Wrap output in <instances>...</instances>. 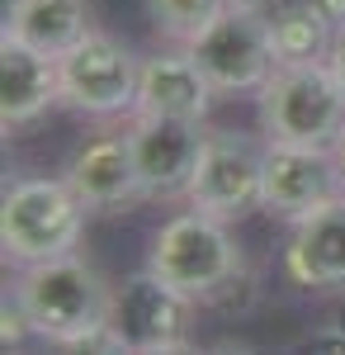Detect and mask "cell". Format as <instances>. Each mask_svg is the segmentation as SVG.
I'll list each match as a JSON object with an SVG mask.
<instances>
[{"instance_id": "obj_11", "label": "cell", "mask_w": 345, "mask_h": 355, "mask_svg": "<svg viewBox=\"0 0 345 355\" xmlns=\"http://www.w3.org/2000/svg\"><path fill=\"white\" fill-rule=\"evenodd\" d=\"M284 270L298 289L345 294V194L293 223L289 246H284Z\"/></svg>"}, {"instance_id": "obj_16", "label": "cell", "mask_w": 345, "mask_h": 355, "mask_svg": "<svg viewBox=\"0 0 345 355\" xmlns=\"http://www.w3.org/2000/svg\"><path fill=\"white\" fill-rule=\"evenodd\" d=\"M336 28L317 15L312 0H284L269 10V48L279 67H303V62H326Z\"/></svg>"}, {"instance_id": "obj_23", "label": "cell", "mask_w": 345, "mask_h": 355, "mask_svg": "<svg viewBox=\"0 0 345 355\" xmlns=\"http://www.w3.org/2000/svg\"><path fill=\"white\" fill-rule=\"evenodd\" d=\"M326 67L336 71V81L345 85V28H336V38H331V53H326Z\"/></svg>"}, {"instance_id": "obj_1", "label": "cell", "mask_w": 345, "mask_h": 355, "mask_svg": "<svg viewBox=\"0 0 345 355\" xmlns=\"http://www.w3.org/2000/svg\"><path fill=\"white\" fill-rule=\"evenodd\" d=\"M10 294L24 303L33 336H43L53 346L95 327H109V318H114V284L90 261H80L76 251L24 266L10 279Z\"/></svg>"}, {"instance_id": "obj_5", "label": "cell", "mask_w": 345, "mask_h": 355, "mask_svg": "<svg viewBox=\"0 0 345 355\" xmlns=\"http://www.w3.org/2000/svg\"><path fill=\"white\" fill-rule=\"evenodd\" d=\"M57 81L62 105L85 119H114L137 110V81H142V57L105 28H90L71 53L57 57Z\"/></svg>"}, {"instance_id": "obj_14", "label": "cell", "mask_w": 345, "mask_h": 355, "mask_svg": "<svg viewBox=\"0 0 345 355\" xmlns=\"http://www.w3.org/2000/svg\"><path fill=\"white\" fill-rule=\"evenodd\" d=\"M53 105H62L57 57L0 33V123L24 128L33 119H43Z\"/></svg>"}, {"instance_id": "obj_26", "label": "cell", "mask_w": 345, "mask_h": 355, "mask_svg": "<svg viewBox=\"0 0 345 355\" xmlns=\"http://www.w3.org/2000/svg\"><path fill=\"white\" fill-rule=\"evenodd\" d=\"M331 157L341 166V185H345V128H341V137H336V147H331Z\"/></svg>"}, {"instance_id": "obj_28", "label": "cell", "mask_w": 345, "mask_h": 355, "mask_svg": "<svg viewBox=\"0 0 345 355\" xmlns=\"http://www.w3.org/2000/svg\"><path fill=\"white\" fill-rule=\"evenodd\" d=\"M331 327H341V331H345V303H341V313H336V322H331Z\"/></svg>"}, {"instance_id": "obj_24", "label": "cell", "mask_w": 345, "mask_h": 355, "mask_svg": "<svg viewBox=\"0 0 345 355\" xmlns=\"http://www.w3.org/2000/svg\"><path fill=\"white\" fill-rule=\"evenodd\" d=\"M133 355H204V346H194V341H166V346H147V351H133Z\"/></svg>"}, {"instance_id": "obj_8", "label": "cell", "mask_w": 345, "mask_h": 355, "mask_svg": "<svg viewBox=\"0 0 345 355\" xmlns=\"http://www.w3.org/2000/svg\"><path fill=\"white\" fill-rule=\"evenodd\" d=\"M209 128L199 119H166V114H133L128 147H133L142 199H180L189 194L194 166L204 157Z\"/></svg>"}, {"instance_id": "obj_20", "label": "cell", "mask_w": 345, "mask_h": 355, "mask_svg": "<svg viewBox=\"0 0 345 355\" xmlns=\"http://www.w3.org/2000/svg\"><path fill=\"white\" fill-rule=\"evenodd\" d=\"M28 336H33V322H28L24 303L15 294H5V303H0V341H5V351H19Z\"/></svg>"}, {"instance_id": "obj_3", "label": "cell", "mask_w": 345, "mask_h": 355, "mask_svg": "<svg viewBox=\"0 0 345 355\" xmlns=\"http://www.w3.org/2000/svg\"><path fill=\"white\" fill-rule=\"evenodd\" d=\"M256 114L265 142L331 152L345 128V85L326 62L274 67L269 81L256 90Z\"/></svg>"}, {"instance_id": "obj_13", "label": "cell", "mask_w": 345, "mask_h": 355, "mask_svg": "<svg viewBox=\"0 0 345 355\" xmlns=\"http://www.w3.org/2000/svg\"><path fill=\"white\" fill-rule=\"evenodd\" d=\"M213 81L199 71L189 48H157L142 57V81H137V110L133 114H166V119H209L213 110Z\"/></svg>"}, {"instance_id": "obj_22", "label": "cell", "mask_w": 345, "mask_h": 355, "mask_svg": "<svg viewBox=\"0 0 345 355\" xmlns=\"http://www.w3.org/2000/svg\"><path fill=\"white\" fill-rule=\"evenodd\" d=\"M204 355H260V351H256V346H246V341H237V336H222V341L204 346Z\"/></svg>"}, {"instance_id": "obj_27", "label": "cell", "mask_w": 345, "mask_h": 355, "mask_svg": "<svg viewBox=\"0 0 345 355\" xmlns=\"http://www.w3.org/2000/svg\"><path fill=\"white\" fill-rule=\"evenodd\" d=\"M232 5H246V10H274V5H284V0H232Z\"/></svg>"}, {"instance_id": "obj_9", "label": "cell", "mask_w": 345, "mask_h": 355, "mask_svg": "<svg viewBox=\"0 0 345 355\" xmlns=\"http://www.w3.org/2000/svg\"><path fill=\"white\" fill-rule=\"evenodd\" d=\"M341 166L331 152L317 147H284L265 142V175H260V209L284 223L317 214L321 204L341 199Z\"/></svg>"}, {"instance_id": "obj_4", "label": "cell", "mask_w": 345, "mask_h": 355, "mask_svg": "<svg viewBox=\"0 0 345 355\" xmlns=\"http://www.w3.org/2000/svg\"><path fill=\"white\" fill-rule=\"evenodd\" d=\"M147 270L161 275L170 289L189 294L194 303H204L237 270H246V261H241V246L227 232V223L189 209V214H175L170 223H161V232L152 237V251H147Z\"/></svg>"}, {"instance_id": "obj_2", "label": "cell", "mask_w": 345, "mask_h": 355, "mask_svg": "<svg viewBox=\"0 0 345 355\" xmlns=\"http://www.w3.org/2000/svg\"><path fill=\"white\" fill-rule=\"evenodd\" d=\"M85 204L67 185V175H19L0 199V246L10 266H38L71 256L85 232Z\"/></svg>"}, {"instance_id": "obj_7", "label": "cell", "mask_w": 345, "mask_h": 355, "mask_svg": "<svg viewBox=\"0 0 345 355\" xmlns=\"http://www.w3.org/2000/svg\"><path fill=\"white\" fill-rule=\"evenodd\" d=\"M260 175H265V142H256L241 128H209L185 199L189 209L232 223L260 209Z\"/></svg>"}, {"instance_id": "obj_21", "label": "cell", "mask_w": 345, "mask_h": 355, "mask_svg": "<svg viewBox=\"0 0 345 355\" xmlns=\"http://www.w3.org/2000/svg\"><path fill=\"white\" fill-rule=\"evenodd\" d=\"M303 355H345V331H341V327L317 331V336L303 346Z\"/></svg>"}, {"instance_id": "obj_15", "label": "cell", "mask_w": 345, "mask_h": 355, "mask_svg": "<svg viewBox=\"0 0 345 355\" xmlns=\"http://www.w3.org/2000/svg\"><path fill=\"white\" fill-rule=\"evenodd\" d=\"M90 28V0H5V33L48 57L71 53Z\"/></svg>"}, {"instance_id": "obj_25", "label": "cell", "mask_w": 345, "mask_h": 355, "mask_svg": "<svg viewBox=\"0 0 345 355\" xmlns=\"http://www.w3.org/2000/svg\"><path fill=\"white\" fill-rule=\"evenodd\" d=\"M312 5H317V15L331 28H345V0H312Z\"/></svg>"}, {"instance_id": "obj_10", "label": "cell", "mask_w": 345, "mask_h": 355, "mask_svg": "<svg viewBox=\"0 0 345 355\" xmlns=\"http://www.w3.org/2000/svg\"><path fill=\"white\" fill-rule=\"evenodd\" d=\"M189 318H194V299L170 289L152 270H137L123 284H114V318H109V327L118 331L133 351L185 341Z\"/></svg>"}, {"instance_id": "obj_18", "label": "cell", "mask_w": 345, "mask_h": 355, "mask_svg": "<svg viewBox=\"0 0 345 355\" xmlns=\"http://www.w3.org/2000/svg\"><path fill=\"white\" fill-rule=\"evenodd\" d=\"M53 355H133V346H128L114 327H95V331H85V336L57 341Z\"/></svg>"}, {"instance_id": "obj_17", "label": "cell", "mask_w": 345, "mask_h": 355, "mask_svg": "<svg viewBox=\"0 0 345 355\" xmlns=\"http://www.w3.org/2000/svg\"><path fill=\"white\" fill-rule=\"evenodd\" d=\"M232 0H147V19L157 28L161 38H170V43H194L204 28L227 10Z\"/></svg>"}, {"instance_id": "obj_12", "label": "cell", "mask_w": 345, "mask_h": 355, "mask_svg": "<svg viewBox=\"0 0 345 355\" xmlns=\"http://www.w3.org/2000/svg\"><path fill=\"white\" fill-rule=\"evenodd\" d=\"M62 175H67V185L76 190V199L90 214H109V209H123V204L142 199L128 128L123 133H100V137H90L85 147H76Z\"/></svg>"}, {"instance_id": "obj_19", "label": "cell", "mask_w": 345, "mask_h": 355, "mask_svg": "<svg viewBox=\"0 0 345 355\" xmlns=\"http://www.w3.org/2000/svg\"><path fill=\"white\" fill-rule=\"evenodd\" d=\"M204 303H209V308H218V313H246V308L256 303V275H251V270H237L227 284H222V289H213Z\"/></svg>"}, {"instance_id": "obj_6", "label": "cell", "mask_w": 345, "mask_h": 355, "mask_svg": "<svg viewBox=\"0 0 345 355\" xmlns=\"http://www.w3.org/2000/svg\"><path fill=\"white\" fill-rule=\"evenodd\" d=\"M185 48L218 95H256L279 67L269 48V10H246V5H227Z\"/></svg>"}]
</instances>
